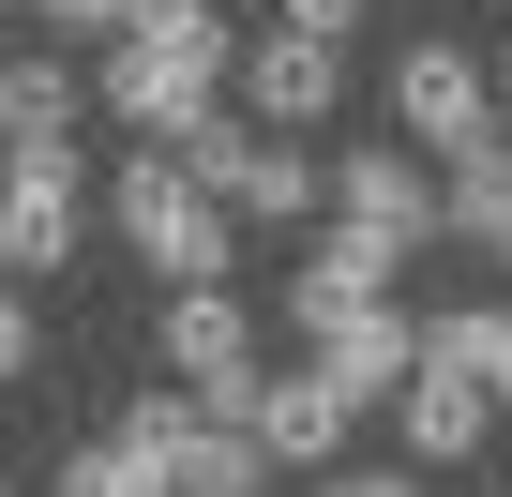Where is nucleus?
<instances>
[{"label":"nucleus","instance_id":"f257e3e1","mask_svg":"<svg viewBox=\"0 0 512 497\" xmlns=\"http://www.w3.org/2000/svg\"><path fill=\"white\" fill-rule=\"evenodd\" d=\"M106 121H136L151 151H181L226 91H241V31L211 16V0H151V16H136V46H106Z\"/></svg>","mask_w":512,"mask_h":497},{"label":"nucleus","instance_id":"f03ea898","mask_svg":"<svg viewBox=\"0 0 512 497\" xmlns=\"http://www.w3.org/2000/svg\"><path fill=\"white\" fill-rule=\"evenodd\" d=\"M106 226L136 241L166 287H226V257H241V211H226V196H211L181 151H136V166L106 181Z\"/></svg>","mask_w":512,"mask_h":497},{"label":"nucleus","instance_id":"7ed1b4c3","mask_svg":"<svg viewBox=\"0 0 512 497\" xmlns=\"http://www.w3.org/2000/svg\"><path fill=\"white\" fill-rule=\"evenodd\" d=\"M121 437H136V452H151V467H166L181 497H272V482H287L272 452H256V422H211V407H196L181 377H151V392L121 407Z\"/></svg>","mask_w":512,"mask_h":497},{"label":"nucleus","instance_id":"20e7f679","mask_svg":"<svg viewBox=\"0 0 512 497\" xmlns=\"http://www.w3.org/2000/svg\"><path fill=\"white\" fill-rule=\"evenodd\" d=\"M332 226H377V241H452V196H437V166L407 151V136H362L347 166H332Z\"/></svg>","mask_w":512,"mask_h":497},{"label":"nucleus","instance_id":"39448f33","mask_svg":"<svg viewBox=\"0 0 512 497\" xmlns=\"http://www.w3.org/2000/svg\"><path fill=\"white\" fill-rule=\"evenodd\" d=\"M392 121H407V151H467V136H497V61H467V46H392Z\"/></svg>","mask_w":512,"mask_h":497},{"label":"nucleus","instance_id":"423d86ee","mask_svg":"<svg viewBox=\"0 0 512 497\" xmlns=\"http://www.w3.org/2000/svg\"><path fill=\"white\" fill-rule=\"evenodd\" d=\"M91 241V181H76V151H0V257L16 272H61Z\"/></svg>","mask_w":512,"mask_h":497},{"label":"nucleus","instance_id":"0eeeda50","mask_svg":"<svg viewBox=\"0 0 512 497\" xmlns=\"http://www.w3.org/2000/svg\"><path fill=\"white\" fill-rule=\"evenodd\" d=\"M332 106H347V46H317V31H287V16L241 46V121H272V136H317Z\"/></svg>","mask_w":512,"mask_h":497},{"label":"nucleus","instance_id":"6e6552de","mask_svg":"<svg viewBox=\"0 0 512 497\" xmlns=\"http://www.w3.org/2000/svg\"><path fill=\"white\" fill-rule=\"evenodd\" d=\"M392 287H407V241H377V226H317V257H302V287H287V332L317 347V332L377 317Z\"/></svg>","mask_w":512,"mask_h":497},{"label":"nucleus","instance_id":"1a4fd4ad","mask_svg":"<svg viewBox=\"0 0 512 497\" xmlns=\"http://www.w3.org/2000/svg\"><path fill=\"white\" fill-rule=\"evenodd\" d=\"M317 377H332L347 407H392V392L422 377V317H407V302H377V317H347V332H317Z\"/></svg>","mask_w":512,"mask_h":497},{"label":"nucleus","instance_id":"9d476101","mask_svg":"<svg viewBox=\"0 0 512 497\" xmlns=\"http://www.w3.org/2000/svg\"><path fill=\"white\" fill-rule=\"evenodd\" d=\"M392 422H407V467H467V452L497 437V392H482V377H452V362H422V377L392 392Z\"/></svg>","mask_w":512,"mask_h":497},{"label":"nucleus","instance_id":"9b49d317","mask_svg":"<svg viewBox=\"0 0 512 497\" xmlns=\"http://www.w3.org/2000/svg\"><path fill=\"white\" fill-rule=\"evenodd\" d=\"M347 422H362V407H347L317 362H302V377H256V452H272V467H332Z\"/></svg>","mask_w":512,"mask_h":497},{"label":"nucleus","instance_id":"f8f14e48","mask_svg":"<svg viewBox=\"0 0 512 497\" xmlns=\"http://www.w3.org/2000/svg\"><path fill=\"white\" fill-rule=\"evenodd\" d=\"M76 106H91V76H76L61 46L0 61V151H76Z\"/></svg>","mask_w":512,"mask_h":497},{"label":"nucleus","instance_id":"ddd939ff","mask_svg":"<svg viewBox=\"0 0 512 497\" xmlns=\"http://www.w3.org/2000/svg\"><path fill=\"white\" fill-rule=\"evenodd\" d=\"M437 196H452V241H467V257H512V121L467 136V151L437 166Z\"/></svg>","mask_w":512,"mask_h":497},{"label":"nucleus","instance_id":"4468645a","mask_svg":"<svg viewBox=\"0 0 512 497\" xmlns=\"http://www.w3.org/2000/svg\"><path fill=\"white\" fill-rule=\"evenodd\" d=\"M422 362H452V377H482V392L512 407V302H452V317H422Z\"/></svg>","mask_w":512,"mask_h":497},{"label":"nucleus","instance_id":"2eb2a0df","mask_svg":"<svg viewBox=\"0 0 512 497\" xmlns=\"http://www.w3.org/2000/svg\"><path fill=\"white\" fill-rule=\"evenodd\" d=\"M136 16H151V0H46V46L61 61H106V46H136Z\"/></svg>","mask_w":512,"mask_h":497},{"label":"nucleus","instance_id":"dca6fc26","mask_svg":"<svg viewBox=\"0 0 512 497\" xmlns=\"http://www.w3.org/2000/svg\"><path fill=\"white\" fill-rule=\"evenodd\" d=\"M362 16H377V0H287V31H317V46H347Z\"/></svg>","mask_w":512,"mask_h":497},{"label":"nucleus","instance_id":"f3484780","mask_svg":"<svg viewBox=\"0 0 512 497\" xmlns=\"http://www.w3.org/2000/svg\"><path fill=\"white\" fill-rule=\"evenodd\" d=\"M31 347H46V332H31V302L0 287V377H31Z\"/></svg>","mask_w":512,"mask_h":497},{"label":"nucleus","instance_id":"a211bd4d","mask_svg":"<svg viewBox=\"0 0 512 497\" xmlns=\"http://www.w3.org/2000/svg\"><path fill=\"white\" fill-rule=\"evenodd\" d=\"M317 497H407V467H332Z\"/></svg>","mask_w":512,"mask_h":497},{"label":"nucleus","instance_id":"6ab92c4d","mask_svg":"<svg viewBox=\"0 0 512 497\" xmlns=\"http://www.w3.org/2000/svg\"><path fill=\"white\" fill-rule=\"evenodd\" d=\"M497 121H512V46H497Z\"/></svg>","mask_w":512,"mask_h":497},{"label":"nucleus","instance_id":"aec40b11","mask_svg":"<svg viewBox=\"0 0 512 497\" xmlns=\"http://www.w3.org/2000/svg\"><path fill=\"white\" fill-rule=\"evenodd\" d=\"M0 287H16V257H0Z\"/></svg>","mask_w":512,"mask_h":497},{"label":"nucleus","instance_id":"412c9836","mask_svg":"<svg viewBox=\"0 0 512 497\" xmlns=\"http://www.w3.org/2000/svg\"><path fill=\"white\" fill-rule=\"evenodd\" d=\"M0 497H16V482H0Z\"/></svg>","mask_w":512,"mask_h":497}]
</instances>
